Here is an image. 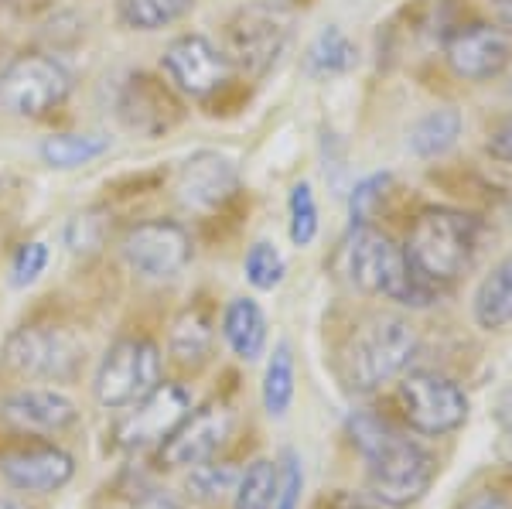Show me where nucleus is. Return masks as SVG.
Instances as JSON below:
<instances>
[{
    "instance_id": "obj_1",
    "label": "nucleus",
    "mask_w": 512,
    "mask_h": 509,
    "mask_svg": "<svg viewBox=\"0 0 512 509\" xmlns=\"http://www.w3.org/2000/svg\"><path fill=\"white\" fill-rule=\"evenodd\" d=\"M345 428L352 445L366 458V486L376 503L403 509L431 492L437 458L420 441L393 428L376 410H355Z\"/></svg>"
},
{
    "instance_id": "obj_2",
    "label": "nucleus",
    "mask_w": 512,
    "mask_h": 509,
    "mask_svg": "<svg viewBox=\"0 0 512 509\" xmlns=\"http://www.w3.org/2000/svg\"><path fill=\"white\" fill-rule=\"evenodd\" d=\"M478 236H482V223L475 216L448 205H431L417 212V219L410 223L403 253L420 281L441 291L475 264Z\"/></svg>"
},
{
    "instance_id": "obj_3",
    "label": "nucleus",
    "mask_w": 512,
    "mask_h": 509,
    "mask_svg": "<svg viewBox=\"0 0 512 509\" xmlns=\"http://www.w3.org/2000/svg\"><path fill=\"white\" fill-rule=\"evenodd\" d=\"M345 264H349V281L359 287L362 294L373 298L396 301L403 308H424L434 301V287H427L410 270L403 246H396L390 236L379 233L373 226L352 229L349 250H345Z\"/></svg>"
},
{
    "instance_id": "obj_4",
    "label": "nucleus",
    "mask_w": 512,
    "mask_h": 509,
    "mask_svg": "<svg viewBox=\"0 0 512 509\" xmlns=\"http://www.w3.org/2000/svg\"><path fill=\"white\" fill-rule=\"evenodd\" d=\"M420 349L417 328L403 315H373L352 332L342 356V373L352 390L369 393L407 373Z\"/></svg>"
},
{
    "instance_id": "obj_5",
    "label": "nucleus",
    "mask_w": 512,
    "mask_h": 509,
    "mask_svg": "<svg viewBox=\"0 0 512 509\" xmlns=\"http://www.w3.org/2000/svg\"><path fill=\"white\" fill-rule=\"evenodd\" d=\"M161 369L164 359L154 339H144V335L120 339L106 349L103 363L96 369L93 393L99 404L110 410L134 407L154 387H161Z\"/></svg>"
},
{
    "instance_id": "obj_6",
    "label": "nucleus",
    "mask_w": 512,
    "mask_h": 509,
    "mask_svg": "<svg viewBox=\"0 0 512 509\" xmlns=\"http://www.w3.org/2000/svg\"><path fill=\"white\" fill-rule=\"evenodd\" d=\"M72 76L52 55H18L0 72V110L21 120H41L69 100Z\"/></svg>"
},
{
    "instance_id": "obj_7",
    "label": "nucleus",
    "mask_w": 512,
    "mask_h": 509,
    "mask_svg": "<svg viewBox=\"0 0 512 509\" xmlns=\"http://www.w3.org/2000/svg\"><path fill=\"white\" fill-rule=\"evenodd\" d=\"M396 400H400L407 428L424 438H444L468 421V393L451 376L431 373V369L403 376L396 387Z\"/></svg>"
},
{
    "instance_id": "obj_8",
    "label": "nucleus",
    "mask_w": 512,
    "mask_h": 509,
    "mask_svg": "<svg viewBox=\"0 0 512 509\" xmlns=\"http://www.w3.org/2000/svg\"><path fill=\"white\" fill-rule=\"evenodd\" d=\"M4 363L18 369L21 376L65 383L79 373L82 346H79L76 335H69L65 328L24 325V328H18V332L7 335Z\"/></svg>"
},
{
    "instance_id": "obj_9",
    "label": "nucleus",
    "mask_w": 512,
    "mask_h": 509,
    "mask_svg": "<svg viewBox=\"0 0 512 509\" xmlns=\"http://www.w3.org/2000/svg\"><path fill=\"white\" fill-rule=\"evenodd\" d=\"M120 253L144 281H175L192 260V236L171 219H147L123 233Z\"/></svg>"
},
{
    "instance_id": "obj_10",
    "label": "nucleus",
    "mask_w": 512,
    "mask_h": 509,
    "mask_svg": "<svg viewBox=\"0 0 512 509\" xmlns=\"http://www.w3.org/2000/svg\"><path fill=\"white\" fill-rule=\"evenodd\" d=\"M161 69L168 76L171 89L188 100H209L233 79L236 65L212 38L205 35H181L161 55Z\"/></svg>"
},
{
    "instance_id": "obj_11",
    "label": "nucleus",
    "mask_w": 512,
    "mask_h": 509,
    "mask_svg": "<svg viewBox=\"0 0 512 509\" xmlns=\"http://www.w3.org/2000/svg\"><path fill=\"white\" fill-rule=\"evenodd\" d=\"M188 414H192V397H188V390L178 387V383H161V387H154L144 400H137L134 410L120 421L117 445L127 451L164 445Z\"/></svg>"
},
{
    "instance_id": "obj_12",
    "label": "nucleus",
    "mask_w": 512,
    "mask_h": 509,
    "mask_svg": "<svg viewBox=\"0 0 512 509\" xmlns=\"http://www.w3.org/2000/svg\"><path fill=\"white\" fill-rule=\"evenodd\" d=\"M512 59L509 35L499 24L468 21L448 31L444 38V62L451 65L454 76L468 82H489L499 76Z\"/></svg>"
},
{
    "instance_id": "obj_13",
    "label": "nucleus",
    "mask_w": 512,
    "mask_h": 509,
    "mask_svg": "<svg viewBox=\"0 0 512 509\" xmlns=\"http://www.w3.org/2000/svg\"><path fill=\"white\" fill-rule=\"evenodd\" d=\"M76 475V462L69 451L48 441L14 445L0 451V479L21 492H59Z\"/></svg>"
},
{
    "instance_id": "obj_14",
    "label": "nucleus",
    "mask_w": 512,
    "mask_h": 509,
    "mask_svg": "<svg viewBox=\"0 0 512 509\" xmlns=\"http://www.w3.org/2000/svg\"><path fill=\"white\" fill-rule=\"evenodd\" d=\"M229 428H233V414H229L226 404L198 407L161 445V462L168 465V469H195V465L209 462V458L226 445Z\"/></svg>"
},
{
    "instance_id": "obj_15",
    "label": "nucleus",
    "mask_w": 512,
    "mask_h": 509,
    "mask_svg": "<svg viewBox=\"0 0 512 509\" xmlns=\"http://www.w3.org/2000/svg\"><path fill=\"white\" fill-rule=\"evenodd\" d=\"M120 120L130 130H137L140 137H161L181 120V103L178 93L171 86H164L161 79L137 72L123 82L120 100H117Z\"/></svg>"
},
{
    "instance_id": "obj_16",
    "label": "nucleus",
    "mask_w": 512,
    "mask_h": 509,
    "mask_svg": "<svg viewBox=\"0 0 512 509\" xmlns=\"http://www.w3.org/2000/svg\"><path fill=\"white\" fill-rule=\"evenodd\" d=\"M175 192L185 209L216 212L239 192V171L226 154L198 151L181 164Z\"/></svg>"
},
{
    "instance_id": "obj_17",
    "label": "nucleus",
    "mask_w": 512,
    "mask_h": 509,
    "mask_svg": "<svg viewBox=\"0 0 512 509\" xmlns=\"http://www.w3.org/2000/svg\"><path fill=\"white\" fill-rule=\"evenodd\" d=\"M287 41V28L284 21L277 18L274 11H243L239 18L229 24V62L246 69L250 76H260L267 72L274 59L280 55Z\"/></svg>"
},
{
    "instance_id": "obj_18",
    "label": "nucleus",
    "mask_w": 512,
    "mask_h": 509,
    "mask_svg": "<svg viewBox=\"0 0 512 509\" xmlns=\"http://www.w3.org/2000/svg\"><path fill=\"white\" fill-rule=\"evenodd\" d=\"M0 421L21 434H62L79 421V410L65 393L48 387H28L0 404Z\"/></svg>"
},
{
    "instance_id": "obj_19",
    "label": "nucleus",
    "mask_w": 512,
    "mask_h": 509,
    "mask_svg": "<svg viewBox=\"0 0 512 509\" xmlns=\"http://www.w3.org/2000/svg\"><path fill=\"white\" fill-rule=\"evenodd\" d=\"M267 315H263L260 301L253 298H233L222 311V339L236 352L243 363H256L267 349Z\"/></svg>"
},
{
    "instance_id": "obj_20",
    "label": "nucleus",
    "mask_w": 512,
    "mask_h": 509,
    "mask_svg": "<svg viewBox=\"0 0 512 509\" xmlns=\"http://www.w3.org/2000/svg\"><path fill=\"white\" fill-rule=\"evenodd\" d=\"M472 311L478 328H485V332H499L512 322V257L499 260L482 277V284L475 287Z\"/></svg>"
},
{
    "instance_id": "obj_21",
    "label": "nucleus",
    "mask_w": 512,
    "mask_h": 509,
    "mask_svg": "<svg viewBox=\"0 0 512 509\" xmlns=\"http://www.w3.org/2000/svg\"><path fill=\"white\" fill-rule=\"evenodd\" d=\"M355 62H359V48H355V41L345 35L338 24L321 28L318 38L311 41L308 52H304V69L318 79L345 76L349 69H355Z\"/></svg>"
},
{
    "instance_id": "obj_22",
    "label": "nucleus",
    "mask_w": 512,
    "mask_h": 509,
    "mask_svg": "<svg viewBox=\"0 0 512 509\" xmlns=\"http://www.w3.org/2000/svg\"><path fill=\"white\" fill-rule=\"evenodd\" d=\"M461 113L454 106H441V110H431L424 113L414 127H410V137H407V147L417 154V158H441L448 154L461 137Z\"/></svg>"
},
{
    "instance_id": "obj_23",
    "label": "nucleus",
    "mask_w": 512,
    "mask_h": 509,
    "mask_svg": "<svg viewBox=\"0 0 512 509\" xmlns=\"http://www.w3.org/2000/svg\"><path fill=\"white\" fill-rule=\"evenodd\" d=\"M106 151H110V141L103 134H52L38 147L41 161L59 171L82 168V164L103 158Z\"/></svg>"
},
{
    "instance_id": "obj_24",
    "label": "nucleus",
    "mask_w": 512,
    "mask_h": 509,
    "mask_svg": "<svg viewBox=\"0 0 512 509\" xmlns=\"http://www.w3.org/2000/svg\"><path fill=\"white\" fill-rule=\"evenodd\" d=\"M171 356L181 366H198L205 356L212 352V322L202 308H188L181 311L171 325V339H168Z\"/></svg>"
},
{
    "instance_id": "obj_25",
    "label": "nucleus",
    "mask_w": 512,
    "mask_h": 509,
    "mask_svg": "<svg viewBox=\"0 0 512 509\" xmlns=\"http://www.w3.org/2000/svg\"><path fill=\"white\" fill-rule=\"evenodd\" d=\"M195 0H120V21L130 31H161L192 14Z\"/></svg>"
},
{
    "instance_id": "obj_26",
    "label": "nucleus",
    "mask_w": 512,
    "mask_h": 509,
    "mask_svg": "<svg viewBox=\"0 0 512 509\" xmlns=\"http://www.w3.org/2000/svg\"><path fill=\"white\" fill-rule=\"evenodd\" d=\"M294 404V352L280 342L263 373V407L270 417H284Z\"/></svg>"
},
{
    "instance_id": "obj_27",
    "label": "nucleus",
    "mask_w": 512,
    "mask_h": 509,
    "mask_svg": "<svg viewBox=\"0 0 512 509\" xmlns=\"http://www.w3.org/2000/svg\"><path fill=\"white\" fill-rule=\"evenodd\" d=\"M277 506V465L260 458L246 465L236 486V506L233 509H274Z\"/></svg>"
},
{
    "instance_id": "obj_28",
    "label": "nucleus",
    "mask_w": 512,
    "mask_h": 509,
    "mask_svg": "<svg viewBox=\"0 0 512 509\" xmlns=\"http://www.w3.org/2000/svg\"><path fill=\"white\" fill-rule=\"evenodd\" d=\"M243 274L256 291H274L287 274V260L274 243L256 240L243 257Z\"/></svg>"
},
{
    "instance_id": "obj_29",
    "label": "nucleus",
    "mask_w": 512,
    "mask_h": 509,
    "mask_svg": "<svg viewBox=\"0 0 512 509\" xmlns=\"http://www.w3.org/2000/svg\"><path fill=\"white\" fill-rule=\"evenodd\" d=\"M287 212H291V243L294 246H311L318 240V202H315V192H311L308 182H297L291 188V199H287Z\"/></svg>"
},
{
    "instance_id": "obj_30",
    "label": "nucleus",
    "mask_w": 512,
    "mask_h": 509,
    "mask_svg": "<svg viewBox=\"0 0 512 509\" xmlns=\"http://www.w3.org/2000/svg\"><path fill=\"white\" fill-rule=\"evenodd\" d=\"M239 472L236 465L229 462H202L192 469V479H188V489L195 492L198 499H205V503H216V499H222L226 492H236L239 486Z\"/></svg>"
},
{
    "instance_id": "obj_31",
    "label": "nucleus",
    "mask_w": 512,
    "mask_h": 509,
    "mask_svg": "<svg viewBox=\"0 0 512 509\" xmlns=\"http://www.w3.org/2000/svg\"><path fill=\"white\" fill-rule=\"evenodd\" d=\"M390 182H393L390 171H376V175L362 178V182L352 188V195H349V223H352V229L373 223V216H376V209H379V202H383Z\"/></svg>"
},
{
    "instance_id": "obj_32",
    "label": "nucleus",
    "mask_w": 512,
    "mask_h": 509,
    "mask_svg": "<svg viewBox=\"0 0 512 509\" xmlns=\"http://www.w3.org/2000/svg\"><path fill=\"white\" fill-rule=\"evenodd\" d=\"M48 257H52V253H48V246L41 240L21 243L11 257V284L14 287H31L41 274H45Z\"/></svg>"
},
{
    "instance_id": "obj_33",
    "label": "nucleus",
    "mask_w": 512,
    "mask_h": 509,
    "mask_svg": "<svg viewBox=\"0 0 512 509\" xmlns=\"http://www.w3.org/2000/svg\"><path fill=\"white\" fill-rule=\"evenodd\" d=\"M304 492V469L297 451L287 448L277 462V506L274 509H297Z\"/></svg>"
},
{
    "instance_id": "obj_34",
    "label": "nucleus",
    "mask_w": 512,
    "mask_h": 509,
    "mask_svg": "<svg viewBox=\"0 0 512 509\" xmlns=\"http://www.w3.org/2000/svg\"><path fill=\"white\" fill-rule=\"evenodd\" d=\"M495 428H499V438H495L499 458L506 465H512V390L502 393L499 407H495Z\"/></svg>"
},
{
    "instance_id": "obj_35",
    "label": "nucleus",
    "mask_w": 512,
    "mask_h": 509,
    "mask_svg": "<svg viewBox=\"0 0 512 509\" xmlns=\"http://www.w3.org/2000/svg\"><path fill=\"white\" fill-rule=\"evenodd\" d=\"M485 151H489L495 161L512 164V117L499 120V123H495V127L489 130V141H485Z\"/></svg>"
},
{
    "instance_id": "obj_36",
    "label": "nucleus",
    "mask_w": 512,
    "mask_h": 509,
    "mask_svg": "<svg viewBox=\"0 0 512 509\" xmlns=\"http://www.w3.org/2000/svg\"><path fill=\"white\" fill-rule=\"evenodd\" d=\"M458 509H512V503L495 489H478L465 499V503H458Z\"/></svg>"
},
{
    "instance_id": "obj_37",
    "label": "nucleus",
    "mask_w": 512,
    "mask_h": 509,
    "mask_svg": "<svg viewBox=\"0 0 512 509\" xmlns=\"http://www.w3.org/2000/svg\"><path fill=\"white\" fill-rule=\"evenodd\" d=\"M134 509H185V506H181V499H178V496H171V492L154 489V492H147V496L140 499V503H137Z\"/></svg>"
},
{
    "instance_id": "obj_38",
    "label": "nucleus",
    "mask_w": 512,
    "mask_h": 509,
    "mask_svg": "<svg viewBox=\"0 0 512 509\" xmlns=\"http://www.w3.org/2000/svg\"><path fill=\"white\" fill-rule=\"evenodd\" d=\"M495 7V21H499V28L512 31V0H492Z\"/></svg>"
},
{
    "instance_id": "obj_39",
    "label": "nucleus",
    "mask_w": 512,
    "mask_h": 509,
    "mask_svg": "<svg viewBox=\"0 0 512 509\" xmlns=\"http://www.w3.org/2000/svg\"><path fill=\"white\" fill-rule=\"evenodd\" d=\"M0 509H18V503H14L11 496H4V492H0Z\"/></svg>"
}]
</instances>
